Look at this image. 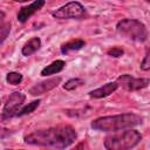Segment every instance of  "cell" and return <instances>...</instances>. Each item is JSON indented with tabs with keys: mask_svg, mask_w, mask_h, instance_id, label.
Returning <instances> with one entry per match:
<instances>
[{
	"mask_svg": "<svg viewBox=\"0 0 150 150\" xmlns=\"http://www.w3.org/2000/svg\"><path fill=\"white\" fill-rule=\"evenodd\" d=\"M76 137V131L71 125L60 124L43 130H36L25 136L23 141L29 145L64 149L70 146L75 142Z\"/></svg>",
	"mask_w": 150,
	"mask_h": 150,
	"instance_id": "1",
	"label": "cell"
},
{
	"mask_svg": "<svg viewBox=\"0 0 150 150\" xmlns=\"http://www.w3.org/2000/svg\"><path fill=\"white\" fill-rule=\"evenodd\" d=\"M40 47H41V40H40V38L34 36V38H32L30 40H28L23 45V47L21 49V53H22L23 56H30L34 53H36L40 49Z\"/></svg>",
	"mask_w": 150,
	"mask_h": 150,
	"instance_id": "11",
	"label": "cell"
},
{
	"mask_svg": "<svg viewBox=\"0 0 150 150\" xmlns=\"http://www.w3.org/2000/svg\"><path fill=\"white\" fill-rule=\"evenodd\" d=\"M40 100H35V101H32L30 103H28V104H26V105H23L19 111H18V114H16V116H19V117H21V116H25V115H28V114H30V112H33L38 107H39V104H40Z\"/></svg>",
	"mask_w": 150,
	"mask_h": 150,
	"instance_id": "14",
	"label": "cell"
},
{
	"mask_svg": "<svg viewBox=\"0 0 150 150\" xmlns=\"http://www.w3.org/2000/svg\"><path fill=\"white\" fill-rule=\"evenodd\" d=\"M25 100H26V95L22 94L21 91H14V93H12L7 97V100H6L5 104H4L2 114H1L2 121L9 120L13 116H16V114L20 110V108L22 107Z\"/></svg>",
	"mask_w": 150,
	"mask_h": 150,
	"instance_id": "6",
	"label": "cell"
},
{
	"mask_svg": "<svg viewBox=\"0 0 150 150\" xmlns=\"http://www.w3.org/2000/svg\"><path fill=\"white\" fill-rule=\"evenodd\" d=\"M86 46V41L82 40V39H74V40H70L66 43H63L60 48L61 53L63 55L66 54H69L70 52H76V50H80L82 49L83 47Z\"/></svg>",
	"mask_w": 150,
	"mask_h": 150,
	"instance_id": "12",
	"label": "cell"
},
{
	"mask_svg": "<svg viewBox=\"0 0 150 150\" xmlns=\"http://www.w3.org/2000/svg\"><path fill=\"white\" fill-rule=\"evenodd\" d=\"M53 18L60 19V20H67V19H81L86 15V8L79 1H70L60 8L52 12Z\"/></svg>",
	"mask_w": 150,
	"mask_h": 150,
	"instance_id": "5",
	"label": "cell"
},
{
	"mask_svg": "<svg viewBox=\"0 0 150 150\" xmlns=\"http://www.w3.org/2000/svg\"><path fill=\"white\" fill-rule=\"evenodd\" d=\"M13 1H15V2H26L28 0H13Z\"/></svg>",
	"mask_w": 150,
	"mask_h": 150,
	"instance_id": "20",
	"label": "cell"
},
{
	"mask_svg": "<svg viewBox=\"0 0 150 150\" xmlns=\"http://www.w3.org/2000/svg\"><path fill=\"white\" fill-rule=\"evenodd\" d=\"M45 2H46L45 0H35L30 5L20 8V11L18 13V16H16L18 18V21L21 22V23L26 22L33 14H35L38 11H40L45 6Z\"/></svg>",
	"mask_w": 150,
	"mask_h": 150,
	"instance_id": "9",
	"label": "cell"
},
{
	"mask_svg": "<svg viewBox=\"0 0 150 150\" xmlns=\"http://www.w3.org/2000/svg\"><path fill=\"white\" fill-rule=\"evenodd\" d=\"M116 30L122 36L136 42H144L149 35L145 25L136 19H122L117 22Z\"/></svg>",
	"mask_w": 150,
	"mask_h": 150,
	"instance_id": "4",
	"label": "cell"
},
{
	"mask_svg": "<svg viewBox=\"0 0 150 150\" xmlns=\"http://www.w3.org/2000/svg\"><path fill=\"white\" fill-rule=\"evenodd\" d=\"M64 67H66V62L63 60H55V61H53L52 63H49L48 66H46L41 70V76L54 75V74L60 73L61 70H63Z\"/></svg>",
	"mask_w": 150,
	"mask_h": 150,
	"instance_id": "13",
	"label": "cell"
},
{
	"mask_svg": "<svg viewBox=\"0 0 150 150\" xmlns=\"http://www.w3.org/2000/svg\"><path fill=\"white\" fill-rule=\"evenodd\" d=\"M139 68H141L142 70H144V71L150 70V49H148V52H146L144 59H143L142 62H141Z\"/></svg>",
	"mask_w": 150,
	"mask_h": 150,
	"instance_id": "19",
	"label": "cell"
},
{
	"mask_svg": "<svg viewBox=\"0 0 150 150\" xmlns=\"http://www.w3.org/2000/svg\"><path fill=\"white\" fill-rule=\"evenodd\" d=\"M118 87L123 88L127 91H136L143 88H146L150 84V80L149 79H144V77H134L129 74H123L121 76L117 77L116 80Z\"/></svg>",
	"mask_w": 150,
	"mask_h": 150,
	"instance_id": "7",
	"label": "cell"
},
{
	"mask_svg": "<svg viewBox=\"0 0 150 150\" xmlns=\"http://www.w3.org/2000/svg\"><path fill=\"white\" fill-rule=\"evenodd\" d=\"M82 84H84V81L82 79L79 77H74V79H69L64 84H63V89L66 90H74L79 87H81Z\"/></svg>",
	"mask_w": 150,
	"mask_h": 150,
	"instance_id": "15",
	"label": "cell"
},
{
	"mask_svg": "<svg viewBox=\"0 0 150 150\" xmlns=\"http://www.w3.org/2000/svg\"><path fill=\"white\" fill-rule=\"evenodd\" d=\"M107 54L111 57H121L124 54V50L121 47H111L107 50Z\"/></svg>",
	"mask_w": 150,
	"mask_h": 150,
	"instance_id": "18",
	"label": "cell"
},
{
	"mask_svg": "<svg viewBox=\"0 0 150 150\" xmlns=\"http://www.w3.org/2000/svg\"><path fill=\"white\" fill-rule=\"evenodd\" d=\"M145 1H148V2H150V0H145Z\"/></svg>",
	"mask_w": 150,
	"mask_h": 150,
	"instance_id": "21",
	"label": "cell"
},
{
	"mask_svg": "<svg viewBox=\"0 0 150 150\" xmlns=\"http://www.w3.org/2000/svg\"><path fill=\"white\" fill-rule=\"evenodd\" d=\"M60 83H61V77H60V76L50 77V79H47V80H45V81H41V82L35 83L33 87L29 88L28 93H29L30 95H33V96L43 95V94L50 91L52 89L56 88Z\"/></svg>",
	"mask_w": 150,
	"mask_h": 150,
	"instance_id": "8",
	"label": "cell"
},
{
	"mask_svg": "<svg viewBox=\"0 0 150 150\" xmlns=\"http://www.w3.org/2000/svg\"><path fill=\"white\" fill-rule=\"evenodd\" d=\"M6 81H7L9 84L16 86V84L21 83V81H22V75H21L20 73H16V71H9V73L6 75Z\"/></svg>",
	"mask_w": 150,
	"mask_h": 150,
	"instance_id": "16",
	"label": "cell"
},
{
	"mask_svg": "<svg viewBox=\"0 0 150 150\" xmlns=\"http://www.w3.org/2000/svg\"><path fill=\"white\" fill-rule=\"evenodd\" d=\"M143 123V118L134 112H125V114H118L112 116H103L95 118L90 127L98 131L104 132H111V131H118L123 129H129L136 125H139Z\"/></svg>",
	"mask_w": 150,
	"mask_h": 150,
	"instance_id": "2",
	"label": "cell"
},
{
	"mask_svg": "<svg viewBox=\"0 0 150 150\" xmlns=\"http://www.w3.org/2000/svg\"><path fill=\"white\" fill-rule=\"evenodd\" d=\"M118 88L117 82H108L105 84H103L100 88H96L91 91H89V96L94 97V98H102V97H107L109 95H111L112 93H115Z\"/></svg>",
	"mask_w": 150,
	"mask_h": 150,
	"instance_id": "10",
	"label": "cell"
},
{
	"mask_svg": "<svg viewBox=\"0 0 150 150\" xmlns=\"http://www.w3.org/2000/svg\"><path fill=\"white\" fill-rule=\"evenodd\" d=\"M142 139V135L135 130L129 129L123 132H116L104 138V148L108 150H125L136 146Z\"/></svg>",
	"mask_w": 150,
	"mask_h": 150,
	"instance_id": "3",
	"label": "cell"
},
{
	"mask_svg": "<svg viewBox=\"0 0 150 150\" xmlns=\"http://www.w3.org/2000/svg\"><path fill=\"white\" fill-rule=\"evenodd\" d=\"M11 32V23L9 22H1V27H0V38H1V45L5 42L7 35Z\"/></svg>",
	"mask_w": 150,
	"mask_h": 150,
	"instance_id": "17",
	"label": "cell"
}]
</instances>
